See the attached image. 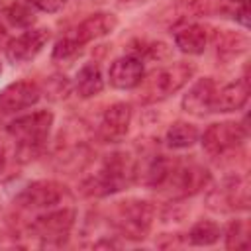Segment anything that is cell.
<instances>
[{
	"mask_svg": "<svg viewBox=\"0 0 251 251\" xmlns=\"http://www.w3.org/2000/svg\"><path fill=\"white\" fill-rule=\"evenodd\" d=\"M82 47H84V45H82L76 37H63V39H59V41L55 43V47H53V51H51V59H53V61H61V63L73 61V59H76V57L80 55Z\"/></svg>",
	"mask_w": 251,
	"mask_h": 251,
	"instance_id": "d4e9b609",
	"label": "cell"
},
{
	"mask_svg": "<svg viewBox=\"0 0 251 251\" xmlns=\"http://www.w3.org/2000/svg\"><path fill=\"white\" fill-rule=\"evenodd\" d=\"M2 18H4L10 25L20 27V29L33 27V24H35V20H37V18H35V8L29 6L25 0H22V2H12L10 6H6L4 12H2Z\"/></svg>",
	"mask_w": 251,
	"mask_h": 251,
	"instance_id": "7402d4cb",
	"label": "cell"
},
{
	"mask_svg": "<svg viewBox=\"0 0 251 251\" xmlns=\"http://www.w3.org/2000/svg\"><path fill=\"white\" fill-rule=\"evenodd\" d=\"M171 165L173 163L165 155H151L143 163L137 161V180L135 182H141L147 188H155L157 190L165 182Z\"/></svg>",
	"mask_w": 251,
	"mask_h": 251,
	"instance_id": "ac0fdd59",
	"label": "cell"
},
{
	"mask_svg": "<svg viewBox=\"0 0 251 251\" xmlns=\"http://www.w3.org/2000/svg\"><path fill=\"white\" fill-rule=\"evenodd\" d=\"M76 212L71 206H57L51 210H43L29 224V233L41 241V245H63L73 227H75Z\"/></svg>",
	"mask_w": 251,
	"mask_h": 251,
	"instance_id": "5b68a950",
	"label": "cell"
},
{
	"mask_svg": "<svg viewBox=\"0 0 251 251\" xmlns=\"http://www.w3.org/2000/svg\"><path fill=\"white\" fill-rule=\"evenodd\" d=\"M49 37H51V31L47 27H27L24 29V33L12 37L6 43L4 55L12 65L29 63L43 51Z\"/></svg>",
	"mask_w": 251,
	"mask_h": 251,
	"instance_id": "30bf717a",
	"label": "cell"
},
{
	"mask_svg": "<svg viewBox=\"0 0 251 251\" xmlns=\"http://www.w3.org/2000/svg\"><path fill=\"white\" fill-rule=\"evenodd\" d=\"M8 35V29H6V24H4V18L0 16V41L4 39Z\"/></svg>",
	"mask_w": 251,
	"mask_h": 251,
	"instance_id": "f1b7e54d",
	"label": "cell"
},
{
	"mask_svg": "<svg viewBox=\"0 0 251 251\" xmlns=\"http://www.w3.org/2000/svg\"><path fill=\"white\" fill-rule=\"evenodd\" d=\"M210 33L200 24H186L175 31V45L184 55H202L208 47Z\"/></svg>",
	"mask_w": 251,
	"mask_h": 251,
	"instance_id": "e0dca14e",
	"label": "cell"
},
{
	"mask_svg": "<svg viewBox=\"0 0 251 251\" xmlns=\"http://www.w3.org/2000/svg\"><path fill=\"white\" fill-rule=\"evenodd\" d=\"M94 249H100V247H120V243L118 241H114V239H100V241H96L94 245H92Z\"/></svg>",
	"mask_w": 251,
	"mask_h": 251,
	"instance_id": "83f0119b",
	"label": "cell"
},
{
	"mask_svg": "<svg viewBox=\"0 0 251 251\" xmlns=\"http://www.w3.org/2000/svg\"><path fill=\"white\" fill-rule=\"evenodd\" d=\"M249 100V80L247 76H241L237 80L226 82L222 86H216L214 102H212V114H227L241 110Z\"/></svg>",
	"mask_w": 251,
	"mask_h": 251,
	"instance_id": "5bb4252c",
	"label": "cell"
},
{
	"mask_svg": "<svg viewBox=\"0 0 251 251\" xmlns=\"http://www.w3.org/2000/svg\"><path fill=\"white\" fill-rule=\"evenodd\" d=\"M118 27V16L112 14V12H96V14H90L88 18H84L76 29H75V37L86 45L90 41H96V39H102L106 35H110L114 29Z\"/></svg>",
	"mask_w": 251,
	"mask_h": 251,
	"instance_id": "2e32d148",
	"label": "cell"
},
{
	"mask_svg": "<svg viewBox=\"0 0 251 251\" xmlns=\"http://www.w3.org/2000/svg\"><path fill=\"white\" fill-rule=\"evenodd\" d=\"M212 180L210 171L200 163H173L165 182L159 186L171 198H188L204 190Z\"/></svg>",
	"mask_w": 251,
	"mask_h": 251,
	"instance_id": "8992f818",
	"label": "cell"
},
{
	"mask_svg": "<svg viewBox=\"0 0 251 251\" xmlns=\"http://www.w3.org/2000/svg\"><path fill=\"white\" fill-rule=\"evenodd\" d=\"M216 80L210 76L198 78L188 92L182 96L180 106L186 114L196 116V118H204L208 114H212V102H214V92H216Z\"/></svg>",
	"mask_w": 251,
	"mask_h": 251,
	"instance_id": "9a60e30c",
	"label": "cell"
},
{
	"mask_svg": "<svg viewBox=\"0 0 251 251\" xmlns=\"http://www.w3.org/2000/svg\"><path fill=\"white\" fill-rule=\"evenodd\" d=\"M247 137V126L239 122H216L200 133V145L210 157H222L235 151Z\"/></svg>",
	"mask_w": 251,
	"mask_h": 251,
	"instance_id": "52a82bcc",
	"label": "cell"
},
{
	"mask_svg": "<svg viewBox=\"0 0 251 251\" xmlns=\"http://www.w3.org/2000/svg\"><path fill=\"white\" fill-rule=\"evenodd\" d=\"M0 75H2V63H0Z\"/></svg>",
	"mask_w": 251,
	"mask_h": 251,
	"instance_id": "4dcf8cb0",
	"label": "cell"
},
{
	"mask_svg": "<svg viewBox=\"0 0 251 251\" xmlns=\"http://www.w3.org/2000/svg\"><path fill=\"white\" fill-rule=\"evenodd\" d=\"M227 249H247L249 247V224L245 220H233L226 229Z\"/></svg>",
	"mask_w": 251,
	"mask_h": 251,
	"instance_id": "603a6c76",
	"label": "cell"
},
{
	"mask_svg": "<svg viewBox=\"0 0 251 251\" xmlns=\"http://www.w3.org/2000/svg\"><path fill=\"white\" fill-rule=\"evenodd\" d=\"M71 90H73L71 82L65 76H59V75L47 78V82H45V92L51 100H65L71 94Z\"/></svg>",
	"mask_w": 251,
	"mask_h": 251,
	"instance_id": "484cf974",
	"label": "cell"
},
{
	"mask_svg": "<svg viewBox=\"0 0 251 251\" xmlns=\"http://www.w3.org/2000/svg\"><path fill=\"white\" fill-rule=\"evenodd\" d=\"M145 76V63L137 55H122L110 63L108 82L118 90H135Z\"/></svg>",
	"mask_w": 251,
	"mask_h": 251,
	"instance_id": "7c38bea8",
	"label": "cell"
},
{
	"mask_svg": "<svg viewBox=\"0 0 251 251\" xmlns=\"http://www.w3.org/2000/svg\"><path fill=\"white\" fill-rule=\"evenodd\" d=\"M41 98V88L29 80H16L0 90V112L16 114L35 106Z\"/></svg>",
	"mask_w": 251,
	"mask_h": 251,
	"instance_id": "4fadbf2b",
	"label": "cell"
},
{
	"mask_svg": "<svg viewBox=\"0 0 251 251\" xmlns=\"http://www.w3.org/2000/svg\"><path fill=\"white\" fill-rule=\"evenodd\" d=\"M55 116L51 110H37L25 116H18L6 126V133L16 143L18 161L25 163L41 153L43 145L49 139Z\"/></svg>",
	"mask_w": 251,
	"mask_h": 251,
	"instance_id": "7a4b0ae2",
	"label": "cell"
},
{
	"mask_svg": "<svg viewBox=\"0 0 251 251\" xmlns=\"http://www.w3.org/2000/svg\"><path fill=\"white\" fill-rule=\"evenodd\" d=\"M153 220H155V208L151 202L141 198H127L116 204L112 226L124 239L141 241L149 235Z\"/></svg>",
	"mask_w": 251,
	"mask_h": 251,
	"instance_id": "277c9868",
	"label": "cell"
},
{
	"mask_svg": "<svg viewBox=\"0 0 251 251\" xmlns=\"http://www.w3.org/2000/svg\"><path fill=\"white\" fill-rule=\"evenodd\" d=\"M198 137H200L198 127L182 120L171 124V127L165 133V141L171 149H188L198 141Z\"/></svg>",
	"mask_w": 251,
	"mask_h": 251,
	"instance_id": "ffe728a7",
	"label": "cell"
},
{
	"mask_svg": "<svg viewBox=\"0 0 251 251\" xmlns=\"http://www.w3.org/2000/svg\"><path fill=\"white\" fill-rule=\"evenodd\" d=\"M75 92L80 98H92L98 96L104 90V76L96 63H84L75 76Z\"/></svg>",
	"mask_w": 251,
	"mask_h": 251,
	"instance_id": "d6986e66",
	"label": "cell"
},
{
	"mask_svg": "<svg viewBox=\"0 0 251 251\" xmlns=\"http://www.w3.org/2000/svg\"><path fill=\"white\" fill-rule=\"evenodd\" d=\"M194 73H196L194 63H186V61H176L171 63L169 67L151 71L149 75L143 76V80L135 88L137 100L141 104L161 102L173 96L175 92H178L182 86H186L188 80L194 76Z\"/></svg>",
	"mask_w": 251,
	"mask_h": 251,
	"instance_id": "3957f363",
	"label": "cell"
},
{
	"mask_svg": "<svg viewBox=\"0 0 251 251\" xmlns=\"http://www.w3.org/2000/svg\"><path fill=\"white\" fill-rule=\"evenodd\" d=\"M0 210H2V204H0Z\"/></svg>",
	"mask_w": 251,
	"mask_h": 251,
	"instance_id": "1f68e13d",
	"label": "cell"
},
{
	"mask_svg": "<svg viewBox=\"0 0 251 251\" xmlns=\"http://www.w3.org/2000/svg\"><path fill=\"white\" fill-rule=\"evenodd\" d=\"M216 43H218V51H222V53L227 51L229 55H237V53H241V51L247 49V37L241 35V33L227 31V29L218 31Z\"/></svg>",
	"mask_w": 251,
	"mask_h": 251,
	"instance_id": "cb8c5ba5",
	"label": "cell"
},
{
	"mask_svg": "<svg viewBox=\"0 0 251 251\" xmlns=\"http://www.w3.org/2000/svg\"><path fill=\"white\" fill-rule=\"evenodd\" d=\"M4 169H6V153H4V149L0 147V175L4 173Z\"/></svg>",
	"mask_w": 251,
	"mask_h": 251,
	"instance_id": "f546056e",
	"label": "cell"
},
{
	"mask_svg": "<svg viewBox=\"0 0 251 251\" xmlns=\"http://www.w3.org/2000/svg\"><path fill=\"white\" fill-rule=\"evenodd\" d=\"M69 196L67 186L57 180H33L18 192L14 204L24 210H51Z\"/></svg>",
	"mask_w": 251,
	"mask_h": 251,
	"instance_id": "ba28073f",
	"label": "cell"
},
{
	"mask_svg": "<svg viewBox=\"0 0 251 251\" xmlns=\"http://www.w3.org/2000/svg\"><path fill=\"white\" fill-rule=\"evenodd\" d=\"M208 208L214 212H237L249 208V182L245 176H231L206 196Z\"/></svg>",
	"mask_w": 251,
	"mask_h": 251,
	"instance_id": "9c48e42d",
	"label": "cell"
},
{
	"mask_svg": "<svg viewBox=\"0 0 251 251\" xmlns=\"http://www.w3.org/2000/svg\"><path fill=\"white\" fill-rule=\"evenodd\" d=\"M137 180V159L126 151H114L102 159L100 169L86 176L80 192L90 198H106L129 188Z\"/></svg>",
	"mask_w": 251,
	"mask_h": 251,
	"instance_id": "6da1fadb",
	"label": "cell"
},
{
	"mask_svg": "<svg viewBox=\"0 0 251 251\" xmlns=\"http://www.w3.org/2000/svg\"><path fill=\"white\" fill-rule=\"evenodd\" d=\"M131 116H133V110L127 102H116L108 106L98 122L96 137L102 143H120L129 131Z\"/></svg>",
	"mask_w": 251,
	"mask_h": 251,
	"instance_id": "8fae6325",
	"label": "cell"
},
{
	"mask_svg": "<svg viewBox=\"0 0 251 251\" xmlns=\"http://www.w3.org/2000/svg\"><path fill=\"white\" fill-rule=\"evenodd\" d=\"M25 2L29 6H33L35 10L45 12V14H57L67 4V0H25Z\"/></svg>",
	"mask_w": 251,
	"mask_h": 251,
	"instance_id": "4316f807",
	"label": "cell"
},
{
	"mask_svg": "<svg viewBox=\"0 0 251 251\" xmlns=\"http://www.w3.org/2000/svg\"><path fill=\"white\" fill-rule=\"evenodd\" d=\"M222 226L212 222V220H200L196 222L190 229H188V243L190 245H196V247H208V245H214L220 241L222 237Z\"/></svg>",
	"mask_w": 251,
	"mask_h": 251,
	"instance_id": "44dd1931",
	"label": "cell"
}]
</instances>
